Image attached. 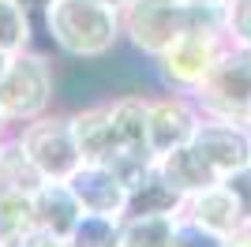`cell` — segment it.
<instances>
[{
	"label": "cell",
	"mask_w": 251,
	"mask_h": 247,
	"mask_svg": "<svg viewBox=\"0 0 251 247\" xmlns=\"http://www.w3.org/2000/svg\"><path fill=\"white\" fill-rule=\"evenodd\" d=\"M15 244L19 247H68V240L56 236V232H49V228H42V225H26Z\"/></svg>",
	"instance_id": "24"
},
{
	"label": "cell",
	"mask_w": 251,
	"mask_h": 247,
	"mask_svg": "<svg viewBox=\"0 0 251 247\" xmlns=\"http://www.w3.org/2000/svg\"><path fill=\"white\" fill-rule=\"evenodd\" d=\"M113 135H116V154L113 157H139V161H154L150 154V135H147V113L150 98L139 94H124L113 105ZM109 157V161H113Z\"/></svg>",
	"instance_id": "11"
},
{
	"label": "cell",
	"mask_w": 251,
	"mask_h": 247,
	"mask_svg": "<svg viewBox=\"0 0 251 247\" xmlns=\"http://www.w3.org/2000/svg\"><path fill=\"white\" fill-rule=\"evenodd\" d=\"M180 4H191V8H214V11H221L229 0H180Z\"/></svg>",
	"instance_id": "26"
},
{
	"label": "cell",
	"mask_w": 251,
	"mask_h": 247,
	"mask_svg": "<svg viewBox=\"0 0 251 247\" xmlns=\"http://www.w3.org/2000/svg\"><path fill=\"white\" fill-rule=\"evenodd\" d=\"M221 247H251V217H240V225L221 236Z\"/></svg>",
	"instance_id": "25"
},
{
	"label": "cell",
	"mask_w": 251,
	"mask_h": 247,
	"mask_svg": "<svg viewBox=\"0 0 251 247\" xmlns=\"http://www.w3.org/2000/svg\"><path fill=\"white\" fill-rule=\"evenodd\" d=\"M180 214H127L120 221V247H173Z\"/></svg>",
	"instance_id": "17"
},
{
	"label": "cell",
	"mask_w": 251,
	"mask_h": 247,
	"mask_svg": "<svg viewBox=\"0 0 251 247\" xmlns=\"http://www.w3.org/2000/svg\"><path fill=\"white\" fill-rule=\"evenodd\" d=\"M42 19L49 41L75 60H98L105 52H113L116 41L124 38L120 8L101 4V0H45Z\"/></svg>",
	"instance_id": "1"
},
{
	"label": "cell",
	"mask_w": 251,
	"mask_h": 247,
	"mask_svg": "<svg viewBox=\"0 0 251 247\" xmlns=\"http://www.w3.org/2000/svg\"><path fill=\"white\" fill-rule=\"evenodd\" d=\"M154 169L161 173V180H165V184L173 187L180 198L199 195L202 187H210V184H218V180H221V176L206 165V157L195 150V143L176 146V150H169V154L154 157Z\"/></svg>",
	"instance_id": "12"
},
{
	"label": "cell",
	"mask_w": 251,
	"mask_h": 247,
	"mask_svg": "<svg viewBox=\"0 0 251 247\" xmlns=\"http://www.w3.org/2000/svg\"><path fill=\"white\" fill-rule=\"evenodd\" d=\"M8 131H11V120L4 116V109H0V139H8Z\"/></svg>",
	"instance_id": "27"
},
{
	"label": "cell",
	"mask_w": 251,
	"mask_h": 247,
	"mask_svg": "<svg viewBox=\"0 0 251 247\" xmlns=\"http://www.w3.org/2000/svg\"><path fill=\"white\" fill-rule=\"evenodd\" d=\"M72 131L79 143L83 161H109L116 154V135H113V109L109 105H90L72 116Z\"/></svg>",
	"instance_id": "14"
},
{
	"label": "cell",
	"mask_w": 251,
	"mask_h": 247,
	"mask_svg": "<svg viewBox=\"0 0 251 247\" xmlns=\"http://www.w3.org/2000/svg\"><path fill=\"white\" fill-rule=\"evenodd\" d=\"M8 247H19V244H8Z\"/></svg>",
	"instance_id": "30"
},
{
	"label": "cell",
	"mask_w": 251,
	"mask_h": 247,
	"mask_svg": "<svg viewBox=\"0 0 251 247\" xmlns=\"http://www.w3.org/2000/svg\"><path fill=\"white\" fill-rule=\"evenodd\" d=\"M221 23H225L229 45L251 49V0H229V4L221 8Z\"/></svg>",
	"instance_id": "21"
},
{
	"label": "cell",
	"mask_w": 251,
	"mask_h": 247,
	"mask_svg": "<svg viewBox=\"0 0 251 247\" xmlns=\"http://www.w3.org/2000/svg\"><path fill=\"white\" fill-rule=\"evenodd\" d=\"M173 247H221V236L206 232V228L191 225L188 217L176 221V232H173Z\"/></svg>",
	"instance_id": "22"
},
{
	"label": "cell",
	"mask_w": 251,
	"mask_h": 247,
	"mask_svg": "<svg viewBox=\"0 0 251 247\" xmlns=\"http://www.w3.org/2000/svg\"><path fill=\"white\" fill-rule=\"evenodd\" d=\"M180 206H184V198L161 180V173H157L154 165L127 191V214H180Z\"/></svg>",
	"instance_id": "16"
},
{
	"label": "cell",
	"mask_w": 251,
	"mask_h": 247,
	"mask_svg": "<svg viewBox=\"0 0 251 247\" xmlns=\"http://www.w3.org/2000/svg\"><path fill=\"white\" fill-rule=\"evenodd\" d=\"M68 247H120V221L101 214H83L68 236Z\"/></svg>",
	"instance_id": "19"
},
{
	"label": "cell",
	"mask_w": 251,
	"mask_h": 247,
	"mask_svg": "<svg viewBox=\"0 0 251 247\" xmlns=\"http://www.w3.org/2000/svg\"><path fill=\"white\" fill-rule=\"evenodd\" d=\"M42 184H45V176L38 173V165L30 161V154L23 150L19 139H15V135L0 139V191L34 198V191Z\"/></svg>",
	"instance_id": "15"
},
{
	"label": "cell",
	"mask_w": 251,
	"mask_h": 247,
	"mask_svg": "<svg viewBox=\"0 0 251 247\" xmlns=\"http://www.w3.org/2000/svg\"><path fill=\"white\" fill-rule=\"evenodd\" d=\"M199 101L202 116H221V120H248L251 113V49L229 45L214 64V72L195 86L191 94Z\"/></svg>",
	"instance_id": "5"
},
{
	"label": "cell",
	"mask_w": 251,
	"mask_h": 247,
	"mask_svg": "<svg viewBox=\"0 0 251 247\" xmlns=\"http://www.w3.org/2000/svg\"><path fill=\"white\" fill-rule=\"evenodd\" d=\"M101 4H113V8H124L127 0H101Z\"/></svg>",
	"instance_id": "29"
},
{
	"label": "cell",
	"mask_w": 251,
	"mask_h": 247,
	"mask_svg": "<svg viewBox=\"0 0 251 247\" xmlns=\"http://www.w3.org/2000/svg\"><path fill=\"white\" fill-rule=\"evenodd\" d=\"M34 41V23H30V4L26 0H0V49L4 52H23Z\"/></svg>",
	"instance_id": "18"
},
{
	"label": "cell",
	"mask_w": 251,
	"mask_h": 247,
	"mask_svg": "<svg viewBox=\"0 0 251 247\" xmlns=\"http://www.w3.org/2000/svg\"><path fill=\"white\" fill-rule=\"evenodd\" d=\"M195 150L206 157V165L225 180L236 169L251 165V124L248 120H221V116H202L195 131Z\"/></svg>",
	"instance_id": "8"
},
{
	"label": "cell",
	"mask_w": 251,
	"mask_h": 247,
	"mask_svg": "<svg viewBox=\"0 0 251 247\" xmlns=\"http://www.w3.org/2000/svg\"><path fill=\"white\" fill-rule=\"evenodd\" d=\"M218 15L221 11L214 8H191V4H180V0H127L120 8L124 38L150 60H157L188 26L218 19Z\"/></svg>",
	"instance_id": "2"
},
{
	"label": "cell",
	"mask_w": 251,
	"mask_h": 247,
	"mask_svg": "<svg viewBox=\"0 0 251 247\" xmlns=\"http://www.w3.org/2000/svg\"><path fill=\"white\" fill-rule=\"evenodd\" d=\"M8 64H11V52L0 49V79H4V72H8Z\"/></svg>",
	"instance_id": "28"
},
{
	"label": "cell",
	"mask_w": 251,
	"mask_h": 247,
	"mask_svg": "<svg viewBox=\"0 0 251 247\" xmlns=\"http://www.w3.org/2000/svg\"><path fill=\"white\" fill-rule=\"evenodd\" d=\"M225 184H229V191L236 195L244 217H251V165H244V169H236L232 176H225Z\"/></svg>",
	"instance_id": "23"
},
{
	"label": "cell",
	"mask_w": 251,
	"mask_h": 247,
	"mask_svg": "<svg viewBox=\"0 0 251 247\" xmlns=\"http://www.w3.org/2000/svg\"><path fill=\"white\" fill-rule=\"evenodd\" d=\"M248 124H251V113H248Z\"/></svg>",
	"instance_id": "31"
},
{
	"label": "cell",
	"mask_w": 251,
	"mask_h": 247,
	"mask_svg": "<svg viewBox=\"0 0 251 247\" xmlns=\"http://www.w3.org/2000/svg\"><path fill=\"white\" fill-rule=\"evenodd\" d=\"M79 217H83V206L79 198L72 195V187L64 184V180H45L30 198V225H42L56 236H72V228L79 225Z\"/></svg>",
	"instance_id": "13"
},
{
	"label": "cell",
	"mask_w": 251,
	"mask_h": 247,
	"mask_svg": "<svg viewBox=\"0 0 251 247\" xmlns=\"http://www.w3.org/2000/svg\"><path fill=\"white\" fill-rule=\"evenodd\" d=\"M26 225H30V198L0 191V247L15 244Z\"/></svg>",
	"instance_id": "20"
},
{
	"label": "cell",
	"mask_w": 251,
	"mask_h": 247,
	"mask_svg": "<svg viewBox=\"0 0 251 247\" xmlns=\"http://www.w3.org/2000/svg\"><path fill=\"white\" fill-rule=\"evenodd\" d=\"M64 184L72 187V195L79 198L83 214H101V217L124 221V214H127V184L120 180V173H116L113 165L83 161Z\"/></svg>",
	"instance_id": "9"
},
{
	"label": "cell",
	"mask_w": 251,
	"mask_h": 247,
	"mask_svg": "<svg viewBox=\"0 0 251 247\" xmlns=\"http://www.w3.org/2000/svg\"><path fill=\"white\" fill-rule=\"evenodd\" d=\"M202 124V109L191 94H161L150 98V113H147V135H150V154L161 157L176 146H188L195 139Z\"/></svg>",
	"instance_id": "7"
},
{
	"label": "cell",
	"mask_w": 251,
	"mask_h": 247,
	"mask_svg": "<svg viewBox=\"0 0 251 247\" xmlns=\"http://www.w3.org/2000/svg\"><path fill=\"white\" fill-rule=\"evenodd\" d=\"M180 217H188L191 225L206 228V232H214V236H229L232 228L240 225V202H236V195L229 191V184L225 180H218V184L202 187L199 195L184 198V206H180Z\"/></svg>",
	"instance_id": "10"
},
{
	"label": "cell",
	"mask_w": 251,
	"mask_h": 247,
	"mask_svg": "<svg viewBox=\"0 0 251 247\" xmlns=\"http://www.w3.org/2000/svg\"><path fill=\"white\" fill-rule=\"evenodd\" d=\"M52 90H56V75H52L49 56L34 49H23L11 56L8 72L0 79V109L11 120V127L30 124L49 113Z\"/></svg>",
	"instance_id": "4"
},
{
	"label": "cell",
	"mask_w": 251,
	"mask_h": 247,
	"mask_svg": "<svg viewBox=\"0 0 251 247\" xmlns=\"http://www.w3.org/2000/svg\"><path fill=\"white\" fill-rule=\"evenodd\" d=\"M15 139L23 143V150L30 154V161L38 165V173L45 180H68V176L83 165L79 143L72 131V116H38L30 124H19Z\"/></svg>",
	"instance_id": "6"
},
{
	"label": "cell",
	"mask_w": 251,
	"mask_h": 247,
	"mask_svg": "<svg viewBox=\"0 0 251 247\" xmlns=\"http://www.w3.org/2000/svg\"><path fill=\"white\" fill-rule=\"evenodd\" d=\"M225 49H229V38H225L221 15L218 19H206V23H195V26H188V30L157 56L161 79L180 94H195V86L214 72V64L221 60Z\"/></svg>",
	"instance_id": "3"
}]
</instances>
